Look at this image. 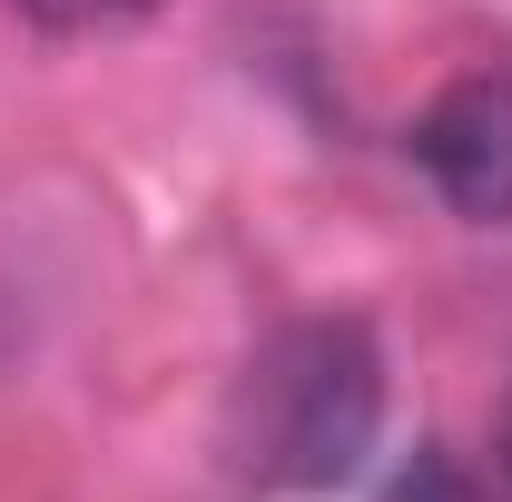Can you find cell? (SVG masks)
I'll return each mask as SVG.
<instances>
[{
	"instance_id": "7a4b0ae2",
	"label": "cell",
	"mask_w": 512,
	"mask_h": 502,
	"mask_svg": "<svg viewBox=\"0 0 512 502\" xmlns=\"http://www.w3.org/2000/svg\"><path fill=\"white\" fill-rule=\"evenodd\" d=\"M414 168L463 227H512V69H473L414 119Z\"/></svg>"
},
{
	"instance_id": "3957f363",
	"label": "cell",
	"mask_w": 512,
	"mask_h": 502,
	"mask_svg": "<svg viewBox=\"0 0 512 502\" xmlns=\"http://www.w3.org/2000/svg\"><path fill=\"white\" fill-rule=\"evenodd\" d=\"M30 30H50V40H89V30H138V20H158L168 0H10Z\"/></svg>"
},
{
	"instance_id": "277c9868",
	"label": "cell",
	"mask_w": 512,
	"mask_h": 502,
	"mask_svg": "<svg viewBox=\"0 0 512 502\" xmlns=\"http://www.w3.org/2000/svg\"><path fill=\"white\" fill-rule=\"evenodd\" d=\"M375 502H493V493L453 463L444 443H414V463H394V483H384Z\"/></svg>"
},
{
	"instance_id": "6da1fadb",
	"label": "cell",
	"mask_w": 512,
	"mask_h": 502,
	"mask_svg": "<svg viewBox=\"0 0 512 502\" xmlns=\"http://www.w3.org/2000/svg\"><path fill=\"white\" fill-rule=\"evenodd\" d=\"M384 434V355L355 315H306L286 325L237 384V463L266 493H335L365 473Z\"/></svg>"
},
{
	"instance_id": "5b68a950",
	"label": "cell",
	"mask_w": 512,
	"mask_h": 502,
	"mask_svg": "<svg viewBox=\"0 0 512 502\" xmlns=\"http://www.w3.org/2000/svg\"><path fill=\"white\" fill-rule=\"evenodd\" d=\"M503 473H512V394H503Z\"/></svg>"
}]
</instances>
